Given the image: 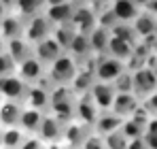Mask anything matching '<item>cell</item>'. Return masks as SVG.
<instances>
[{
	"instance_id": "obj_1",
	"label": "cell",
	"mask_w": 157,
	"mask_h": 149,
	"mask_svg": "<svg viewBox=\"0 0 157 149\" xmlns=\"http://www.w3.org/2000/svg\"><path fill=\"white\" fill-rule=\"evenodd\" d=\"M75 102H77V94L70 90V85H55L51 90V102H49V111L55 115L59 122H70L75 119Z\"/></svg>"
},
{
	"instance_id": "obj_2",
	"label": "cell",
	"mask_w": 157,
	"mask_h": 149,
	"mask_svg": "<svg viewBox=\"0 0 157 149\" xmlns=\"http://www.w3.org/2000/svg\"><path fill=\"white\" fill-rule=\"evenodd\" d=\"M81 68V62L77 58H72L68 51H64L55 62H51L47 66V79L51 81V85H70L75 74L78 73Z\"/></svg>"
},
{
	"instance_id": "obj_3",
	"label": "cell",
	"mask_w": 157,
	"mask_h": 149,
	"mask_svg": "<svg viewBox=\"0 0 157 149\" xmlns=\"http://www.w3.org/2000/svg\"><path fill=\"white\" fill-rule=\"evenodd\" d=\"M157 90V74L151 66H138L132 70V92L140 98V102Z\"/></svg>"
},
{
	"instance_id": "obj_4",
	"label": "cell",
	"mask_w": 157,
	"mask_h": 149,
	"mask_svg": "<svg viewBox=\"0 0 157 149\" xmlns=\"http://www.w3.org/2000/svg\"><path fill=\"white\" fill-rule=\"evenodd\" d=\"M128 70V64L113 58V55H96V66H94V74L96 81H104V83H113L119 74H123Z\"/></svg>"
},
{
	"instance_id": "obj_5",
	"label": "cell",
	"mask_w": 157,
	"mask_h": 149,
	"mask_svg": "<svg viewBox=\"0 0 157 149\" xmlns=\"http://www.w3.org/2000/svg\"><path fill=\"white\" fill-rule=\"evenodd\" d=\"M53 30H55V26L49 22V17L45 13H40V15H34V17L26 19V32H24V36L32 45H36L40 41L49 38L53 34Z\"/></svg>"
},
{
	"instance_id": "obj_6",
	"label": "cell",
	"mask_w": 157,
	"mask_h": 149,
	"mask_svg": "<svg viewBox=\"0 0 157 149\" xmlns=\"http://www.w3.org/2000/svg\"><path fill=\"white\" fill-rule=\"evenodd\" d=\"M94 132V128L83 122H78L77 117L66 122L64 126V136H62V143L66 145L68 149H81V145L87 141V136Z\"/></svg>"
},
{
	"instance_id": "obj_7",
	"label": "cell",
	"mask_w": 157,
	"mask_h": 149,
	"mask_svg": "<svg viewBox=\"0 0 157 149\" xmlns=\"http://www.w3.org/2000/svg\"><path fill=\"white\" fill-rule=\"evenodd\" d=\"M28 85L26 81L17 74H9V77H0V94L4 100H15V102H26L28 96Z\"/></svg>"
},
{
	"instance_id": "obj_8",
	"label": "cell",
	"mask_w": 157,
	"mask_h": 149,
	"mask_svg": "<svg viewBox=\"0 0 157 149\" xmlns=\"http://www.w3.org/2000/svg\"><path fill=\"white\" fill-rule=\"evenodd\" d=\"M70 26L75 28V32L89 34V32L98 26V13H96V9H94L91 4H77Z\"/></svg>"
},
{
	"instance_id": "obj_9",
	"label": "cell",
	"mask_w": 157,
	"mask_h": 149,
	"mask_svg": "<svg viewBox=\"0 0 157 149\" xmlns=\"http://www.w3.org/2000/svg\"><path fill=\"white\" fill-rule=\"evenodd\" d=\"M64 122H59L55 115L51 113H45L43 117V124L38 128L36 136L43 141V143H62V136H64Z\"/></svg>"
},
{
	"instance_id": "obj_10",
	"label": "cell",
	"mask_w": 157,
	"mask_h": 149,
	"mask_svg": "<svg viewBox=\"0 0 157 149\" xmlns=\"http://www.w3.org/2000/svg\"><path fill=\"white\" fill-rule=\"evenodd\" d=\"M75 6L70 0H62V2H53L45 6V15L49 17L53 26H70L72 15H75Z\"/></svg>"
},
{
	"instance_id": "obj_11",
	"label": "cell",
	"mask_w": 157,
	"mask_h": 149,
	"mask_svg": "<svg viewBox=\"0 0 157 149\" xmlns=\"http://www.w3.org/2000/svg\"><path fill=\"white\" fill-rule=\"evenodd\" d=\"M98 115H100V109H98L96 102L91 100L89 92L77 96V102H75V117H77L78 122H83V124H87V126L94 128L96 119H98Z\"/></svg>"
},
{
	"instance_id": "obj_12",
	"label": "cell",
	"mask_w": 157,
	"mask_h": 149,
	"mask_svg": "<svg viewBox=\"0 0 157 149\" xmlns=\"http://www.w3.org/2000/svg\"><path fill=\"white\" fill-rule=\"evenodd\" d=\"M45 74H47V66L40 60H36L34 55H30L28 60H24L17 66V77H21L28 85H36Z\"/></svg>"
},
{
	"instance_id": "obj_13",
	"label": "cell",
	"mask_w": 157,
	"mask_h": 149,
	"mask_svg": "<svg viewBox=\"0 0 157 149\" xmlns=\"http://www.w3.org/2000/svg\"><path fill=\"white\" fill-rule=\"evenodd\" d=\"M89 96H91V100L96 102V107H98L100 111H110V109H113V102H115V96H117V92H115L113 83L96 81V83L91 85V90H89Z\"/></svg>"
},
{
	"instance_id": "obj_14",
	"label": "cell",
	"mask_w": 157,
	"mask_h": 149,
	"mask_svg": "<svg viewBox=\"0 0 157 149\" xmlns=\"http://www.w3.org/2000/svg\"><path fill=\"white\" fill-rule=\"evenodd\" d=\"M24 32H26V19H24L21 15H17L15 11L4 15V19H2V24H0V34H2V38H4L6 43L13 41V38L24 36Z\"/></svg>"
},
{
	"instance_id": "obj_15",
	"label": "cell",
	"mask_w": 157,
	"mask_h": 149,
	"mask_svg": "<svg viewBox=\"0 0 157 149\" xmlns=\"http://www.w3.org/2000/svg\"><path fill=\"white\" fill-rule=\"evenodd\" d=\"M140 107V98L134 94V92H119L115 96V102H113V113L119 115L121 119H128L132 117V113Z\"/></svg>"
},
{
	"instance_id": "obj_16",
	"label": "cell",
	"mask_w": 157,
	"mask_h": 149,
	"mask_svg": "<svg viewBox=\"0 0 157 149\" xmlns=\"http://www.w3.org/2000/svg\"><path fill=\"white\" fill-rule=\"evenodd\" d=\"M62 53H64V49L59 47V43L53 36H49V38H45V41H40V43L34 45V58L40 60L45 66H49L51 62H55Z\"/></svg>"
},
{
	"instance_id": "obj_17",
	"label": "cell",
	"mask_w": 157,
	"mask_h": 149,
	"mask_svg": "<svg viewBox=\"0 0 157 149\" xmlns=\"http://www.w3.org/2000/svg\"><path fill=\"white\" fill-rule=\"evenodd\" d=\"M108 6H110V11L115 13V17H117L119 22H123V24H132V22L136 19V15L142 11L140 6H136L134 0H110Z\"/></svg>"
},
{
	"instance_id": "obj_18",
	"label": "cell",
	"mask_w": 157,
	"mask_h": 149,
	"mask_svg": "<svg viewBox=\"0 0 157 149\" xmlns=\"http://www.w3.org/2000/svg\"><path fill=\"white\" fill-rule=\"evenodd\" d=\"M24 111V102H15V100H2L0 104V126L2 128H13L19 124Z\"/></svg>"
},
{
	"instance_id": "obj_19",
	"label": "cell",
	"mask_w": 157,
	"mask_h": 149,
	"mask_svg": "<svg viewBox=\"0 0 157 149\" xmlns=\"http://www.w3.org/2000/svg\"><path fill=\"white\" fill-rule=\"evenodd\" d=\"M45 113L47 111H38V109H32V107H26L24 104V111H21V117H19L17 128H21L26 134H36L40 124H43Z\"/></svg>"
},
{
	"instance_id": "obj_20",
	"label": "cell",
	"mask_w": 157,
	"mask_h": 149,
	"mask_svg": "<svg viewBox=\"0 0 157 149\" xmlns=\"http://www.w3.org/2000/svg\"><path fill=\"white\" fill-rule=\"evenodd\" d=\"M121 124H123V119L119 115H115L113 111H100V115H98V119L94 124V132L100 134V136H106V134L119 130Z\"/></svg>"
},
{
	"instance_id": "obj_21",
	"label": "cell",
	"mask_w": 157,
	"mask_h": 149,
	"mask_svg": "<svg viewBox=\"0 0 157 149\" xmlns=\"http://www.w3.org/2000/svg\"><path fill=\"white\" fill-rule=\"evenodd\" d=\"M6 53H9L17 64H21L30 55H34V45H32L30 41H26V36H19V38H13V41L6 43Z\"/></svg>"
},
{
	"instance_id": "obj_22",
	"label": "cell",
	"mask_w": 157,
	"mask_h": 149,
	"mask_svg": "<svg viewBox=\"0 0 157 149\" xmlns=\"http://www.w3.org/2000/svg\"><path fill=\"white\" fill-rule=\"evenodd\" d=\"M66 51L72 58H77L78 62H83V60H87V58L94 55L91 53V45H89V36L81 34V32H75V36H72V41H70V45H68Z\"/></svg>"
},
{
	"instance_id": "obj_23",
	"label": "cell",
	"mask_w": 157,
	"mask_h": 149,
	"mask_svg": "<svg viewBox=\"0 0 157 149\" xmlns=\"http://www.w3.org/2000/svg\"><path fill=\"white\" fill-rule=\"evenodd\" d=\"M87 36H89L91 53L94 55H104L106 49H108V41H110V30H106L102 26H96Z\"/></svg>"
},
{
	"instance_id": "obj_24",
	"label": "cell",
	"mask_w": 157,
	"mask_h": 149,
	"mask_svg": "<svg viewBox=\"0 0 157 149\" xmlns=\"http://www.w3.org/2000/svg\"><path fill=\"white\" fill-rule=\"evenodd\" d=\"M132 28L138 34V38H149L155 34V17L147 11H140L136 15V19L132 22Z\"/></svg>"
},
{
	"instance_id": "obj_25",
	"label": "cell",
	"mask_w": 157,
	"mask_h": 149,
	"mask_svg": "<svg viewBox=\"0 0 157 149\" xmlns=\"http://www.w3.org/2000/svg\"><path fill=\"white\" fill-rule=\"evenodd\" d=\"M106 53L128 64L130 58H132V53H134V45L128 43V41H123V38H117V36L110 34V41H108V49H106Z\"/></svg>"
},
{
	"instance_id": "obj_26",
	"label": "cell",
	"mask_w": 157,
	"mask_h": 149,
	"mask_svg": "<svg viewBox=\"0 0 157 149\" xmlns=\"http://www.w3.org/2000/svg\"><path fill=\"white\" fill-rule=\"evenodd\" d=\"M96 83V74L94 70H89V68H78V73L75 74V79H72V83H70V90L81 96V94H87L89 90H91V85Z\"/></svg>"
},
{
	"instance_id": "obj_27",
	"label": "cell",
	"mask_w": 157,
	"mask_h": 149,
	"mask_svg": "<svg viewBox=\"0 0 157 149\" xmlns=\"http://www.w3.org/2000/svg\"><path fill=\"white\" fill-rule=\"evenodd\" d=\"M26 136L28 134L21 128H17V126L4 128V130H2V136H0V147L2 149H19L21 143L26 141Z\"/></svg>"
},
{
	"instance_id": "obj_28",
	"label": "cell",
	"mask_w": 157,
	"mask_h": 149,
	"mask_svg": "<svg viewBox=\"0 0 157 149\" xmlns=\"http://www.w3.org/2000/svg\"><path fill=\"white\" fill-rule=\"evenodd\" d=\"M45 6H47L45 0H17L15 2V13L21 15L24 19H30L34 15L45 13Z\"/></svg>"
},
{
	"instance_id": "obj_29",
	"label": "cell",
	"mask_w": 157,
	"mask_h": 149,
	"mask_svg": "<svg viewBox=\"0 0 157 149\" xmlns=\"http://www.w3.org/2000/svg\"><path fill=\"white\" fill-rule=\"evenodd\" d=\"M110 34H113V36H117V38L128 41V43H132V45H136V43L140 41V38H138V34L134 32L132 24H123V22H119V24L115 26V28L110 30Z\"/></svg>"
},
{
	"instance_id": "obj_30",
	"label": "cell",
	"mask_w": 157,
	"mask_h": 149,
	"mask_svg": "<svg viewBox=\"0 0 157 149\" xmlns=\"http://www.w3.org/2000/svg\"><path fill=\"white\" fill-rule=\"evenodd\" d=\"M119 130L128 136V141H132V139H140V136L144 134V124H140V122L128 117V119H123V124H121Z\"/></svg>"
},
{
	"instance_id": "obj_31",
	"label": "cell",
	"mask_w": 157,
	"mask_h": 149,
	"mask_svg": "<svg viewBox=\"0 0 157 149\" xmlns=\"http://www.w3.org/2000/svg\"><path fill=\"white\" fill-rule=\"evenodd\" d=\"M51 36L59 43V47L66 51L68 45H70V41H72V36H75V28H72V26H55Z\"/></svg>"
},
{
	"instance_id": "obj_32",
	"label": "cell",
	"mask_w": 157,
	"mask_h": 149,
	"mask_svg": "<svg viewBox=\"0 0 157 149\" xmlns=\"http://www.w3.org/2000/svg\"><path fill=\"white\" fill-rule=\"evenodd\" d=\"M144 143L149 149H157V115H153L147 126H144V134H142Z\"/></svg>"
},
{
	"instance_id": "obj_33",
	"label": "cell",
	"mask_w": 157,
	"mask_h": 149,
	"mask_svg": "<svg viewBox=\"0 0 157 149\" xmlns=\"http://www.w3.org/2000/svg\"><path fill=\"white\" fill-rule=\"evenodd\" d=\"M96 13H98V26H102V28H106V30H113L115 26L119 24V19L115 17V13L110 11L108 4L102 6V9H98Z\"/></svg>"
},
{
	"instance_id": "obj_34",
	"label": "cell",
	"mask_w": 157,
	"mask_h": 149,
	"mask_svg": "<svg viewBox=\"0 0 157 149\" xmlns=\"http://www.w3.org/2000/svg\"><path fill=\"white\" fill-rule=\"evenodd\" d=\"M104 143L108 149H128V136L121 132V130H115V132H110V134H106L104 136Z\"/></svg>"
},
{
	"instance_id": "obj_35",
	"label": "cell",
	"mask_w": 157,
	"mask_h": 149,
	"mask_svg": "<svg viewBox=\"0 0 157 149\" xmlns=\"http://www.w3.org/2000/svg\"><path fill=\"white\" fill-rule=\"evenodd\" d=\"M17 62L6 53V51H2L0 53V77H9V74H17Z\"/></svg>"
},
{
	"instance_id": "obj_36",
	"label": "cell",
	"mask_w": 157,
	"mask_h": 149,
	"mask_svg": "<svg viewBox=\"0 0 157 149\" xmlns=\"http://www.w3.org/2000/svg\"><path fill=\"white\" fill-rule=\"evenodd\" d=\"M113 87L115 92H132V70H125L123 74H119L115 81H113Z\"/></svg>"
},
{
	"instance_id": "obj_37",
	"label": "cell",
	"mask_w": 157,
	"mask_h": 149,
	"mask_svg": "<svg viewBox=\"0 0 157 149\" xmlns=\"http://www.w3.org/2000/svg\"><path fill=\"white\" fill-rule=\"evenodd\" d=\"M81 149H108V147H106V143H104V136L91 132V134L87 136V141L81 145Z\"/></svg>"
},
{
	"instance_id": "obj_38",
	"label": "cell",
	"mask_w": 157,
	"mask_h": 149,
	"mask_svg": "<svg viewBox=\"0 0 157 149\" xmlns=\"http://www.w3.org/2000/svg\"><path fill=\"white\" fill-rule=\"evenodd\" d=\"M43 147H45V143H43L36 134H28L26 141L21 143V147H19V149H43Z\"/></svg>"
},
{
	"instance_id": "obj_39",
	"label": "cell",
	"mask_w": 157,
	"mask_h": 149,
	"mask_svg": "<svg viewBox=\"0 0 157 149\" xmlns=\"http://www.w3.org/2000/svg\"><path fill=\"white\" fill-rule=\"evenodd\" d=\"M142 104H144V109H147L151 115H157V90L142 100Z\"/></svg>"
},
{
	"instance_id": "obj_40",
	"label": "cell",
	"mask_w": 157,
	"mask_h": 149,
	"mask_svg": "<svg viewBox=\"0 0 157 149\" xmlns=\"http://www.w3.org/2000/svg\"><path fill=\"white\" fill-rule=\"evenodd\" d=\"M142 11H147V13H151L153 17H157V0H149V2L144 4Z\"/></svg>"
},
{
	"instance_id": "obj_41",
	"label": "cell",
	"mask_w": 157,
	"mask_h": 149,
	"mask_svg": "<svg viewBox=\"0 0 157 149\" xmlns=\"http://www.w3.org/2000/svg\"><path fill=\"white\" fill-rule=\"evenodd\" d=\"M15 2H17V0H0V6H2L6 13H13V11H15Z\"/></svg>"
},
{
	"instance_id": "obj_42",
	"label": "cell",
	"mask_w": 157,
	"mask_h": 149,
	"mask_svg": "<svg viewBox=\"0 0 157 149\" xmlns=\"http://www.w3.org/2000/svg\"><path fill=\"white\" fill-rule=\"evenodd\" d=\"M43 149H68L64 143H45V147Z\"/></svg>"
},
{
	"instance_id": "obj_43",
	"label": "cell",
	"mask_w": 157,
	"mask_h": 149,
	"mask_svg": "<svg viewBox=\"0 0 157 149\" xmlns=\"http://www.w3.org/2000/svg\"><path fill=\"white\" fill-rule=\"evenodd\" d=\"M2 51H6V41H4L2 34H0V53H2Z\"/></svg>"
},
{
	"instance_id": "obj_44",
	"label": "cell",
	"mask_w": 157,
	"mask_h": 149,
	"mask_svg": "<svg viewBox=\"0 0 157 149\" xmlns=\"http://www.w3.org/2000/svg\"><path fill=\"white\" fill-rule=\"evenodd\" d=\"M134 2H136V6H140V9H144V4H147L149 0H134Z\"/></svg>"
},
{
	"instance_id": "obj_45",
	"label": "cell",
	"mask_w": 157,
	"mask_h": 149,
	"mask_svg": "<svg viewBox=\"0 0 157 149\" xmlns=\"http://www.w3.org/2000/svg\"><path fill=\"white\" fill-rule=\"evenodd\" d=\"M72 4H89V0H70Z\"/></svg>"
},
{
	"instance_id": "obj_46",
	"label": "cell",
	"mask_w": 157,
	"mask_h": 149,
	"mask_svg": "<svg viewBox=\"0 0 157 149\" xmlns=\"http://www.w3.org/2000/svg\"><path fill=\"white\" fill-rule=\"evenodd\" d=\"M4 15H6V11H4V9L0 6V24H2V19H4Z\"/></svg>"
},
{
	"instance_id": "obj_47",
	"label": "cell",
	"mask_w": 157,
	"mask_h": 149,
	"mask_svg": "<svg viewBox=\"0 0 157 149\" xmlns=\"http://www.w3.org/2000/svg\"><path fill=\"white\" fill-rule=\"evenodd\" d=\"M47 4H53V2H62V0H45Z\"/></svg>"
},
{
	"instance_id": "obj_48",
	"label": "cell",
	"mask_w": 157,
	"mask_h": 149,
	"mask_svg": "<svg viewBox=\"0 0 157 149\" xmlns=\"http://www.w3.org/2000/svg\"><path fill=\"white\" fill-rule=\"evenodd\" d=\"M2 130H4V128H2V126H0V136H2Z\"/></svg>"
},
{
	"instance_id": "obj_49",
	"label": "cell",
	"mask_w": 157,
	"mask_h": 149,
	"mask_svg": "<svg viewBox=\"0 0 157 149\" xmlns=\"http://www.w3.org/2000/svg\"><path fill=\"white\" fill-rule=\"evenodd\" d=\"M155 32H157V17H155Z\"/></svg>"
},
{
	"instance_id": "obj_50",
	"label": "cell",
	"mask_w": 157,
	"mask_h": 149,
	"mask_svg": "<svg viewBox=\"0 0 157 149\" xmlns=\"http://www.w3.org/2000/svg\"><path fill=\"white\" fill-rule=\"evenodd\" d=\"M2 100H4V98H2V94H0V104H2Z\"/></svg>"
},
{
	"instance_id": "obj_51",
	"label": "cell",
	"mask_w": 157,
	"mask_h": 149,
	"mask_svg": "<svg viewBox=\"0 0 157 149\" xmlns=\"http://www.w3.org/2000/svg\"><path fill=\"white\" fill-rule=\"evenodd\" d=\"M0 149H2V147H0Z\"/></svg>"
}]
</instances>
